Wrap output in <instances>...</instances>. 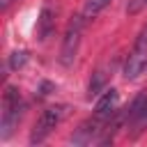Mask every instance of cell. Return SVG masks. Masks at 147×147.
I'll return each instance as SVG.
<instances>
[{"label":"cell","instance_id":"cell-9","mask_svg":"<svg viewBox=\"0 0 147 147\" xmlns=\"http://www.w3.org/2000/svg\"><path fill=\"white\" fill-rule=\"evenodd\" d=\"M25 60H28V53H25V51H16V53H11V57H9V67H11V69H21V67L25 64Z\"/></svg>","mask_w":147,"mask_h":147},{"label":"cell","instance_id":"cell-7","mask_svg":"<svg viewBox=\"0 0 147 147\" xmlns=\"http://www.w3.org/2000/svg\"><path fill=\"white\" fill-rule=\"evenodd\" d=\"M110 2H113V0H85V5H83V11H80V14H83V18L90 23V21H92V18H96V16H99V14H101Z\"/></svg>","mask_w":147,"mask_h":147},{"label":"cell","instance_id":"cell-3","mask_svg":"<svg viewBox=\"0 0 147 147\" xmlns=\"http://www.w3.org/2000/svg\"><path fill=\"white\" fill-rule=\"evenodd\" d=\"M145 69H147V23L142 25V30H140V34H138L131 53L126 55L122 74H124L126 80H136Z\"/></svg>","mask_w":147,"mask_h":147},{"label":"cell","instance_id":"cell-5","mask_svg":"<svg viewBox=\"0 0 147 147\" xmlns=\"http://www.w3.org/2000/svg\"><path fill=\"white\" fill-rule=\"evenodd\" d=\"M117 108H119V94H117V90H113V87H110V90H106V92L99 96V101H96V106H94L92 117L106 126V124L115 117Z\"/></svg>","mask_w":147,"mask_h":147},{"label":"cell","instance_id":"cell-2","mask_svg":"<svg viewBox=\"0 0 147 147\" xmlns=\"http://www.w3.org/2000/svg\"><path fill=\"white\" fill-rule=\"evenodd\" d=\"M69 115V106H48L46 110H41V115L37 117L34 126H32V133H30V142L32 145H39L44 142L53 131L55 126L62 124V119Z\"/></svg>","mask_w":147,"mask_h":147},{"label":"cell","instance_id":"cell-8","mask_svg":"<svg viewBox=\"0 0 147 147\" xmlns=\"http://www.w3.org/2000/svg\"><path fill=\"white\" fill-rule=\"evenodd\" d=\"M106 85V74H103V69H99L96 74H94V78L90 80V90H87V96L92 99V96H96L99 94V90Z\"/></svg>","mask_w":147,"mask_h":147},{"label":"cell","instance_id":"cell-1","mask_svg":"<svg viewBox=\"0 0 147 147\" xmlns=\"http://www.w3.org/2000/svg\"><path fill=\"white\" fill-rule=\"evenodd\" d=\"M23 110H25V103L21 101L18 90L7 85L5 94H2V119H0V138L2 140H7L14 133V126L23 117Z\"/></svg>","mask_w":147,"mask_h":147},{"label":"cell","instance_id":"cell-4","mask_svg":"<svg viewBox=\"0 0 147 147\" xmlns=\"http://www.w3.org/2000/svg\"><path fill=\"white\" fill-rule=\"evenodd\" d=\"M85 18L83 14L80 16H74L64 30V39H62V48H60V62L64 67H71L74 60H76V53H78V46H80V37H83V28H85Z\"/></svg>","mask_w":147,"mask_h":147},{"label":"cell","instance_id":"cell-6","mask_svg":"<svg viewBox=\"0 0 147 147\" xmlns=\"http://www.w3.org/2000/svg\"><path fill=\"white\" fill-rule=\"evenodd\" d=\"M53 28H55V7H53L51 0H46L41 5V9H39V18H37V28H34L39 41H46L51 37Z\"/></svg>","mask_w":147,"mask_h":147}]
</instances>
